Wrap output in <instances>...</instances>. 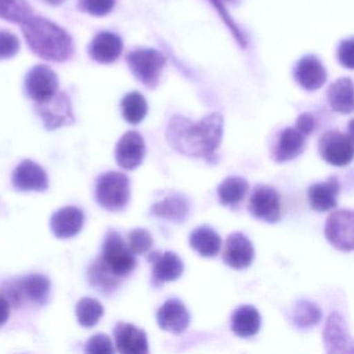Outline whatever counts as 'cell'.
I'll list each match as a JSON object with an SVG mask.
<instances>
[{"label":"cell","mask_w":354,"mask_h":354,"mask_svg":"<svg viewBox=\"0 0 354 354\" xmlns=\"http://www.w3.org/2000/svg\"><path fill=\"white\" fill-rule=\"evenodd\" d=\"M306 138L295 127L281 130L273 151L274 160L279 163L293 160L299 156L306 148Z\"/></svg>","instance_id":"24"},{"label":"cell","mask_w":354,"mask_h":354,"mask_svg":"<svg viewBox=\"0 0 354 354\" xmlns=\"http://www.w3.org/2000/svg\"><path fill=\"white\" fill-rule=\"evenodd\" d=\"M36 111L48 130L70 125L75 120L72 111L71 100L66 93L59 91L49 100L36 103Z\"/></svg>","instance_id":"10"},{"label":"cell","mask_w":354,"mask_h":354,"mask_svg":"<svg viewBox=\"0 0 354 354\" xmlns=\"http://www.w3.org/2000/svg\"><path fill=\"white\" fill-rule=\"evenodd\" d=\"M223 117L212 113L196 123L181 115H175L167 124L165 138L169 146L184 156L216 162L217 150L223 136Z\"/></svg>","instance_id":"1"},{"label":"cell","mask_w":354,"mask_h":354,"mask_svg":"<svg viewBox=\"0 0 354 354\" xmlns=\"http://www.w3.org/2000/svg\"><path fill=\"white\" fill-rule=\"evenodd\" d=\"M341 184L335 176H330L325 182L314 183L308 188V202L314 210L326 212L335 208Z\"/></svg>","instance_id":"21"},{"label":"cell","mask_w":354,"mask_h":354,"mask_svg":"<svg viewBox=\"0 0 354 354\" xmlns=\"http://www.w3.org/2000/svg\"><path fill=\"white\" fill-rule=\"evenodd\" d=\"M117 0H80V11L86 12L94 17H103L111 13Z\"/></svg>","instance_id":"35"},{"label":"cell","mask_w":354,"mask_h":354,"mask_svg":"<svg viewBox=\"0 0 354 354\" xmlns=\"http://www.w3.org/2000/svg\"><path fill=\"white\" fill-rule=\"evenodd\" d=\"M327 241L342 252H352L354 246V215L349 209L335 211L327 217L324 229Z\"/></svg>","instance_id":"7"},{"label":"cell","mask_w":354,"mask_h":354,"mask_svg":"<svg viewBox=\"0 0 354 354\" xmlns=\"http://www.w3.org/2000/svg\"><path fill=\"white\" fill-rule=\"evenodd\" d=\"M84 223V212L76 207H65L57 211L50 219L51 231L59 239H68L77 235Z\"/></svg>","instance_id":"22"},{"label":"cell","mask_w":354,"mask_h":354,"mask_svg":"<svg viewBox=\"0 0 354 354\" xmlns=\"http://www.w3.org/2000/svg\"><path fill=\"white\" fill-rule=\"evenodd\" d=\"M126 62L134 77L149 90H154L160 82L167 59L155 49L140 48L128 53Z\"/></svg>","instance_id":"3"},{"label":"cell","mask_w":354,"mask_h":354,"mask_svg":"<svg viewBox=\"0 0 354 354\" xmlns=\"http://www.w3.org/2000/svg\"><path fill=\"white\" fill-rule=\"evenodd\" d=\"M84 351L90 354H111L113 353L115 350L109 335L99 333L86 342Z\"/></svg>","instance_id":"36"},{"label":"cell","mask_w":354,"mask_h":354,"mask_svg":"<svg viewBox=\"0 0 354 354\" xmlns=\"http://www.w3.org/2000/svg\"><path fill=\"white\" fill-rule=\"evenodd\" d=\"M318 151L323 160L333 167H346L353 159V138L343 132H325L318 142Z\"/></svg>","instance_id":"6"},{"label":"cell","mask_w":354,"mask_h":354,"mask_svg":"<svg viewBox=\"0 0 354 354\" xmlns=\"http://www.w3.org/2000/svg\"><path fill=\"white\" fill-rule=\"evenodd\" d=\"M88 279L92 286L103 293H111L119 286V277L113 275L104 266L100 259L93 263L88 269Z\"/></svg>","instance_id":"32"},{"label":"cell","mask_w":354,"mask_h":354,"mask_svg":"<svg viewBox=\"0 0 354 354\" xmlns=\"http://www.w3.org/2000/svg\"><path fill=\"white\" fill-rule=\"evenodd\" d=\"M104 266L117 277L129 275L136 267V259L121 234L109 230L103 242L100 258Z\"/></svg>","instance_id":"4"},{"label":"cell","mask_w":354,"mask_h":354,"mask_svg":"<svg viewBox=\"0 0 354 354\" xmlns=\"http://www.w3.org/2000/svg\"><path fill=\"white\" fill-rule=\"evenodd\" d=\"M123 51V41L118 35L103 32L97 35L90 46L88 55L91 59L103 65L115 63Z\"/></svg>","instance_id":"20"},{"label":"cell","mask_w":354,"mask_h":354,"mask_svg":"<svg viewBox=\"0 0 354 354\" xmlns=\"http://www.w3.org/2000/svg\"><path fill=\"white\" fill-rule=\"evenodd\" d=\"M294 80L300 88L314 92L324 86L327 72L320 59L315 55H304L296 64L293 70Z\"/></svg>","instance_id":"16"},{"label":"cell","mask_w":354,"mask_h":354,"mask_svg":"<svg viewBox=\"0 0 354 354\" xmlns=\"http://www.w3.org/2000/svg\"><path fill=\"white\" fill-rule=\"evenodd\" d=\"M248 209L250 214L259 221L277 223L281 218V196L274 188L260 184L252 190Z\"/></svg>","instance_id":"8"},{"label":"cell","mask_w":354,"mask_h":354,"mask_svg":"<svg viewBox=\"0 0 354 354\" xmlns=\"http://www.w3.org/2000/svg\"><path fill=\"white\" fill-rule=\"evenodd\" d=\"M190 313L185 304L177 298L167 300L157 312V323L163 330L180 335L190 325Z\"/></svg>","instance_id":"17"},{"label":"cell","mask_w":354,"mask_h":354,"mask_svg":"<svg viewBox=\"0 0 354 354\" xmlns=\"http://www.w3.org/2000/svg\"><path fill=\"white\" fill-rule=\"evenodd\" d=\"M21 30L30 50L45 61L64 63L73 55L71 36L46 18L32 16L21 24Z\"/></svg>","instance_id":"2"},{"label":"cell","mask_w":354,"mask_h":354,"mask_svg":"<svg viewBox=\"0 0 354 354\" xmlns=\"http://www.w3.org/2000/svg\"><path fill=\"white\" fill-rule=\"evenodd\" d=\"M151 213L165 221L182 223L189 216L190 204L185 196L173 192L163 200L155 203L151 208Z\"/></svg>","instance_id":"23"},{"label":"cell","mask_w":354,"mask_h":354,"mask_svg":"<svg viewBox=\"0 0 354 354\" xmlns=\"http://www.w3.org/2000/svg\"><path fill=\"white\" fill-rule=\"evenodd\" d=\"M124 120L131 125H138L144 121L148 113V103L140 93L131 92L124 97L121 102Z\"/></svg>","instance_id":"30"},{"label":"cell","mask_w":354,"mask_h":354,"mask_svg":"<svg viewBox=\"0 0 354 354\" xmlns=\"http://www.w3.org/2000/svg\"><path fill=\"white\" fill-rule=\"evenodd\" d=\"M43 1L53 6V7H59V6L63 5L66 0H43Z\"/></svg>","instance_id":"41"},{"label":"cell","mask_w":354,"mask_h":354,"mask_svg":"<svg viewBox=\"0 0 354 354\" xmlns=\"http://www.w3.org/2000/svg\"><path fill=\"white\" fill-rule=\"evenodd\" d=\"M50 281L42 274H30L11 283L9 298L14 304H21L24 299L37 304H45L50 293Z\"/></svg>","instance_id":"11"},{"label":"cell","mask_w":354,"mask_h":354,"mask_svg":"<svg viewBox=\"0 0 354 354\" xmlns=\"http://www.w3.org/2000/svg\"><path fill=\"white\" fill-rule=\"evenodd\" d=\"M96 200L106 210H123L130 200L129 178L120 171L103 174L97 181Z\"/></svg>","instance_id":"5"},{"label":"cell","mask_w":354,"mask_h":354,"mask_svg":"<svg viewBox=\"0 0 354 354\" xmlns=\"http://www.w3.org/2000/svg\"><path fill=\"white\" fill-rule=\"evenodd\" d=\"M128 246L134 254H144L153 246V238L146 229H136L128 235Z\"/></svg>","instance_id":"34"},{"label":"cell","mask_w":354,"mask_h":354,"mask_svg":"<svg viewBox=\"0 0 354 354\" xmlns=\"http://www.w3.org/2000/svg\"><path fill=\"white\" fill-rule=\"evenodd\" d=\"M148 261L152 266V285L161 287L165 283L177 281L184 272V263L173 252H153Z\"/></svg>","instance_id":"13"},{"label":"cell","mask_w":354,"mask_h":354,"mask_svg":"<svg viewBox=\"0 0 354 354\" xmlns=\"http://www.w3.org/2000/svg\"><path fill=\"white\" fill-rule=\"evenodd\" d=\"M327 100L335 113H351L353 111V82L351 78H339L333 82L327 90Z\"/></svg>","instance_id":"26"},{"label":"cell","mask_w":354,"mask_h":354,"mask_svg":"<svg viewBox=\"0 0 354 354\" xmlns=\"http://www.w3.org/2000/svg\"><path fill=\"white\" fill-rule=\"evenodd\" d=\"M316 127V120L310 113H304L296 120L295 128L304 136H308L314 132Z\"/></svg>","instance_id":"39"},{"label":"cell","mask_w":354,"mask_h":354,"mask_svg":"<svg viewBox=\"0 0 354 354\" xmlns=\"http://www.w3.org/2000/svg\"><path fill=\"white\" fill-rule=\"evenodd\" d=\"M261 316L252 306H242L234 310L231 318V328L237 337L248 339L260 331Z\"/></svg>","instance_id":"25"},{"label":"cell","mask_w":354,"mask_h":354,"mask_svg":"<svg viewBox=\"0 0 354 354\" xmlns=\"http://www.w3.org/2000/svg\"><path fill=\"white\" fill-rule=\"evenodd\" d=\"M189 244L200 256L213 258L221 252L223 241L214 229L209 225H201L190 234Z\"/></svg>","instance_id":"27"},{"label":"cell","mask_w":354,"mask_h":354,"mask_svg":"<svg viewBox=\"0 0 354 354\" xmlns=\"http://www.w3.org/2000/svg\"><path fill=\"white\" fill-rule=\"evenodd\" d=\"M10 317V302L7 298L0 295V325L5 324Z\"/></svg>","instance_id":"40"},{"label":"cell","mask_w":354,"mask_h":354,"mask_svg":"<svg viewBox=\"0 0 354 354\" xmlns=\"http://www.w3.org/2000/svg\"><path fill=\"white\" fill-rule=\"evenodd\" d=\"M322 319V310L310 300H299L292 308L291 321L297 328L310 329L319 324Z\"/></svg>","instance_id":"29"},{"label":"cell","mask_w":354,"mask_h":354,"mask_svg":"<svg viewBox=\"0 0 354 354\" xmlns=\"http://www.w3.org/2000/svg\"><path fill=\"white\" fill-rule=\"evenodd\" d=\"M323 342L327 353H353V339L347 322L339 313L333 312L327 318L323 329Z\"/></svg>","instance_id":"12"},{"label":"cell","mask_w":354,"mask_h":354,"mask_svg":"<svg viewBox=\"0 0 354 354\" xmlns=\"http://www.w3.org/2000/svg\"><path fill=\"white\" fill-rule=\"evenodd\" d=\"M32 16V7L26 0H0V19L21 26Z\"/></svg>","instance_id":"31"},{"label":"cell","mask_w":354,"mask_h":354,"mask_svg":"<svg viewBox=\"0 0 354 354\" xmlns=\"http://www.w3.org/2000/svg\"><path fill=\"white\" fill-rule=\"evenodd\" d=\"M104 314L102 304L94 298L84 297L76 304V317L84 327H93Z\"/></svg>","instance_id":"33"},{"label":"cell","mask_w":354,"mask_h":354,"mask_svg":"<svg viewBox=\"0 0 354 354\" xmlns=\"http://www.w3.org/2000/svg\"><path fill=\"white\" fill-rule=\"evenodd\" d=\"M353 39H345V40H342L339 42V47H337V61L344 68L350 70L353 69Z\"/></svg>","instance_id":"38"},{"label":"cell","mask_w":354,"mask_h":354,"mask_svg":"<svg viewBox=\"0 0 354 354\" xmlns=\"http://www.w3.org/2000/svg\"><path fill=\"white\" fill-rule=\"evenodd\" d=\"M24 88L32 101L45 102L59 91V78L48 66L37 65L26 74Z\"/></svg>","instance_id":"9"},{"label":"cell","mask_w":354,"mask_h":354,"mask_svg":"<svg viewBox=\"0 0 354 354\" xmlns=\"http://www.w3.org/2000/svg\"><path fill=\"white\" fill-rule=\"evenodd\" d=\"M14 187L21 192H45L48 188V177L44 169L30 159L22 161L12 177Z\"/></svg>","instance_id":"19"},{"label":"cell","mask_w":354,"mask_h":354,"mask_svg":"<svg viewBox=\"0 0 354 354\" xmlns=\"http://www.w3.org/2000/svg\"><path fill=\"white\" fill-rule=\"evenodd\" d=\"M223 3H231V5H235L236 3H237L238 0H221Z\"/></svg>","instance_id":"42"},{"label":"cell","mask_w":354,"mask_h":354,"mask_svg":"<svg viewBox=\"0 0 354 354\" xmlns=\"http://www.w3.org/2000/svg\"><path fill=\"white\" fill-rule=\"evenodd\" d=\"M20 42L15 35L0 32V61L9 59L19 53Z\"/></svg>","instance_id":"37"},{"label":"cell","mask_w":354,"mask_h":354,"mask_svg":"<svg viewBox=\"0 0 354 354\" xmlns=\"http://www.w3.org/2000/svg\"><path fill=\"white\" fill-rule=\"evenodd\" d=\"M115 156L122 169L131 171L140 167L146 156V144L142 134L126 132L115 146Z\"/></svg>","instance_id":"14"},{"label":"cell","mask_w":354,"mask_h":354,"mask_svg":"<svg viewBox=\"0 0 354 354\" xmlns=\"http://www.w3.org/2000/svg\"><path fill=\"white\" fill-rule=\"evenodd\" d=\"M118 351L123 354H148L149 342L142 328L130 323L119 322L113 329Z\"/></svg>","instance_id":"18"},{"label":"cell","mask_w":354,"mask_h":354,"mask_svg":"<svg viewBox=\"0 0 354 354\" xmlns=\"http://www.w3.org/2000/svg\"><path fill=\"white\" fill-rule=\"evenodd\" d=\"M248 188V182L244 178L238 176L225 178L217 187L219 202L223 206H235L245 198Z\"/></svg>","instance_id":"28"},{"label":"cell","mask_w":354,"mask_h":354,"mask_svg":"<svg viewBox=\"0 0 354 354\" xmlns=\"http://www.w3.org/2000/svg\"><path fill=\"white\" fill-rule=\"evenodd\" d=\"M254 258V246L244 234L235 232L227 236L223 252V263L227 266L241 270L250 267Z\"/></svg>","instance_id":"15"}]
</instances>
